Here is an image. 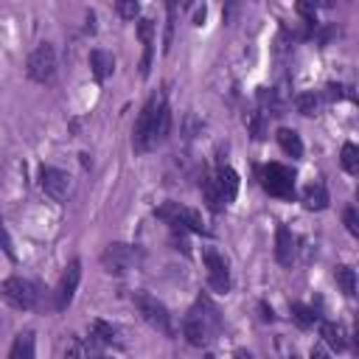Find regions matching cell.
<instances>
[{
  "instance_id": "6da1fadb",
  "label": "cell",
  "mask_w": 359,
  "mask_h": 359,
  "mask_svg": "<svg viewBox=\"0 0 359 359\" xmlns=\"http://www.w3.org/2000/svg\"><path fill=\"white\" fill-rule=\"evenodd\" d=\"M216 328H219V314H216V309H213L208 300H199V306L191 309V311L185 314V320H182V334H185V339H188L191 345H196V348L208 345L210 337L216 334Z\"/></svg>"
},
{
  "instance_id": "7a4b0ae2",
  "label": "cell",
  "mask_w": 359,
  "mask_h": 359,
  "mask_svg": "<svg viewBox=\"0 0 359 359\" xmlns=\"http://www.w3.org/2000/svg\"><path fill=\"white\" fill-rule=\"evenodd\" d=\"M135 306H137V311L143 314V320L151 325V328H157L160 334H165V337H174V325H171V314H168V309L157 300V297H151V294H146V292H135Z\"/></svg>"
},
{
  "instance_id": "3957f363",
  "label": "cell",
  "mask_w": 359,
  "mask_h": 359,
  "mask_svg": "<svg viewBox=\"0 0 359 359\" xmlns=\"http://www.w3.org/2000/svg\"><path fill=\"white\" fill-rule=\"evenodd\" d=\"M261 185L266 194L278 196V199H294V174L280 165V163H269L261 171Z\"/></svg>"
},
{
  "instance_id": "277c9868",
  "label": "cell",
  "mask_w": 359,
  "mask_h": 359,
  "mask_svg": "<svg viewBox=\"0 0 359 359\" xmlns=\"http://www.w3.org/2000/svg\"><path fill=\"white\" fill-rule=\"evenodd\" d=\"M56 76V50L50 42H42L28 56V79L36 84H48Z\"/></svg>"
},
{
  "instance_id": "5b68a950",
  "label": "cell",
  "mask_w": 359,
  "mask_h": 359,
  "mask_svg": "<svg viewBox=\"0 0 359 359\" xmlns=\"http://www.w3.org/2000/svg\"><path fill=\"white\" fill-rule=\"evenodd\" d=\"M157 216L165 219L171 227H185V230H194V233H208L205 222H202V213L194 210V208H185L180 202H165L157 208Z\"/></svg>"
},
{
  "instance_id": "8992f818",
  "label": "cell",
  "mask_w": 359,
  "mask_h": 359,
  "mask_svg": "<svg viewBox=\"0 0 359 359\" xmlns=\"http://www.w3.org/2000/svg\"><path fill=\"white\" fill-rule=\"evenodd\" d=\"M0 297H3L8 306H14V309H34L39 292H36V286H34L31 280L14 275V278H6V280L0 283Z\"/></svg>"
},
{
  "instance_id": "52a82bcc",
  "label": "cell",
  "mask_w": 359,
  "mask_h": 359,
  "mask_svg": "<svg viewBox=\"0 0 359 359\" xmlns=\"http://www.w3.org/2000/svg\"><path fill=\"white\" fill-rule=\"evenodd\" d=\"M137 250L132 247V244H109L104 252H101V264H104V269L107 272H112V275H123L132 264H137Z\"/></svg>"
},
{
  "instance_id": "ba28073f",
  "label": "cell",
  "mask_w": 359,
  "mask_h": 359,
  "mask_svg": "<svg viewBox=\"0 0 359 359\" xmlns=\"http://www.w3.org/2000/svg\"><path fill=\"white\" fill-rule=\"evenodd\" d=\"M202 261H205L208 283L213 286V292H230V269H227V261L216 250H205L202 252Z\"/></svg>"
},
{
  "instance_id": "9c48e42d",
  "label": "cell",
  "mask_w": 359,
  "mask_h": 359,
  "mask_svg": "<svg viewBox=\"0 0 359 359\" xmlns=\"http://www.w3.org/2000/svg\"><path fill=\"white\" fill-rule=\"evenodd\" d=\"M79 280H81V261H70L67 269H65V275H62V280H59V286H56V309L59 311H65L73 303L76 289H79Z\"/></svg>"
},
{
  "instance_id": "30bf717a",
  "label": "cell",
  "mask_w": 359,
  "mask_h": 359,
  "mask_svg": "<svg viewBox=\"0 0 359 359\" xmlns=\"http://www.w3.org/2000/svg\"><path fill=\"white\" fill-rule=\"evenodd\" d=\"M39 185H42V191H45L50 199H56V202L67 199V194H70V177H67L65 171H59V168H50V165L39 168Z\"/></svg>"
},
{
  "instance_id": "8fae6325",
  "label": "cell",
  "mask_w": 359,
  "mask_h": 359,
  "mask_svg": "<svg viewBox=\"0 0 359 359\" xmlns=\"http://www.w3.org/2000/svg\"><path fill=\"white\" fill-rule=\"evenodd\" d=\"M160 101H163V98H149L146 107L140 109L137 123H135V132H132V146H135V151H149V129H151V118H154Z\"/></svg>"
},
{
  "instance_id": "7c38bea8",
  "label": "cell",
  "mask_w": 359,
  "mask_h": 359,
  "mask_svg": "<svg viewBox=\"0 0 359 359\" xmlns=\"http://www.w3.org/2000/svg\"><path fill=\"white\" fill-rule=\"evenodd\" d=\"M168 132H171V109H168L165 101H160V107L151 118V129H149V149L160 146L168 137Z\"/></svg>"
},
{
  "instance_id": "4fadbf2b",
  "label": "cell",
  "mask_w": 359,
  "mask_h": 359,
  "mask_svg": "<svg viewBox=\"0 0 359 359\" xmlns=\"http://www.w3.org/2000/svg\"><path fill=\"white\" fill-rule=\"evenodd\" d=\"M216 188H219V196H222V202L224 205H230L233 199H236V194H238V174L230 168V165H222L219 171H216Z\"/></svg>"
},
{
  "instance_id": "5bb4252c",
  "label": "cell",
  "mask_w": 359,
  "mask_h": 359,
  "mask_svg": "<svg viewBox=\"0 0 359 359\" xmlns=\"http://www.w3.org/2000/svg\"><path fill=\"white\" fill-rule=\"evenodd\" d=\"M294 255H297V247H294V236L280 224L278 227V238H275V258H278V264H283V266H292V261H294Z\"/></svg>"
},
{
  "instance_id": "9a60e30c",
  "label": "cell",
  "mask_w": 359,
  "mask_h": 359,
  "mask_svg": "<svg viewBox=\"0 0 359 359\" xmlns=\"http://www.w3.org/2000/svg\"><path fill=\"white\" fill-rule=\"evenodd\" d=\"M90 342L93 345H118V328L112 323H107V320H93Z\"/></svg>"
},
{
  "instance_id": "2e32d148",
  "label": "cell",
  "mask_w": 359,
  "mask_h": 359,
  "mask_svg": "<svg viewBox=\"0 0 359 359\" xmlns=\"http://www.w3.org/2000/svg\"><path fill=\"white\" fill-rule=\"evenodd\" d=\"M90 67H93V76H95L98 81H104V79L112 76L115 59H112V53H107V50H93V53H90Z\"/></svg>"
},
{
  "instance_id": "e0dca14e",
  "label": "cell",
  "mask_w": 359,
  "mask_h": 359,
  "mask_svg": "<svg viewBox=\"0 0 359 359\" xmlns=\"http://www.w3.org/2000/svg\"><path fill=\"white\" fill-rule=\"evenodd\" d=\"M303 205H306L309 210H323V208H328V191H325V185H323V182H311V185L303 191Z\"/></svg>"
},
{
  "instance_id": "ac0fdd59",
  "label": "cell",
  "mask_w": 359,
  "mask_h": 359,
  "mask_svg": "<svg viewBox=\"0 0 359 359\" xmlns=\"http://www.w3.org/2000/svg\"><path fill=\"white\" fill-rule=\"evenodd\" d=\"M8 359H34V331H22L14 337Z\"/></svg>"
},
{
  "instance_id": "d6986e66",
  "label": "cell",
  "mask_w": 359,
  "mask_h": 359,
  "mask_svg": "<svg viewBox=\"0 0 359 359\" xmlns=\"http://www.w3.org/2000/svg\"><path fill=\"white\" fill-rule=\"evenodd\" d=\"M278 143H280V149L289 154V157H303V140H300V135L294 132V129H278Z\"/></svg>"
},
{
  "instance_id": "ffe728a7",
  "label": "cell",
  "mask_w": 359,
  "mask_h": 359,
  "mask_svg": "<svg viewBox=\"0 0 359 359\" xmlns=\"http://www.w3.org/2000/svg\"><path fill=\"white\" fill-rule=\"evenodd\" d=\"M320 337H323L334 351H345V348H348L345 331H342V325H337V323H320Z\"/></svg>"
},
{
  "instance_id": "44dd1931",
  "label": "cell",
  "mask_w": 359,
  "mask_h": 359,
  "mask_svg": "<svg viewBox=\"0 0 359 359\" xmlns=\"http://www.w3.org/2000/svg\"><path fill=\"white\" fill-rule=\"evenodd\" d=\"M202 196H205V202H208V208L210 210H222L224 208V202H222V196H219V188H216V180L213 177H202Z\"/></svg>"
},
{
  "instance_id": "7402d4cb",
  "label": "cell",
  "mask_w": 359,
  "mask_h": 359,
  "mask_svg": "<svg viewBox=\"0 0 359 359\" xmlns=\"http://www.w3.org/2000/svg\"><path fill=\"white\" fill-rule=\"evenodd\" d=\"M337 283L342 286V292H345L348 297L356 294V272H353L351 266H337Z\"/></svg>"
},
{
  "instance_id": "603a6c76",
  "label": "cell",
  "mask_w": 359,
  "mask_h": 359,
  "mask_svg": "<svg viewBox=\"0 0 359 359\" xmlns=\"http://www.w3.org/2000/svg\"><path fill=\"white\" fill-rule=\"evenodd\" d=\"M292 320H294L300 328H309V325L317 323V314H314V309H309V306H303V303H292Z\"/></svg>"
},
{
  "instance_id": "cb8c5ba5",
  "label": "cell",
  "mask_w": 359,
  "mask_h": 359,
  "mask_svg": "<svg viewBox=\"0 0 359 359\" xmlns=\"http://www.w3.org/2000/svg\"><path fill=\"white\" fill-rule=\"evenodd\" d=\"M320 104H323V98H320L317 93H303V95H297V109H300L303 115H317V112H320Z\"/></svg>"
},
{
  "instance_id": "d4e9b609",
  "label": "cell",
  "mask_w": 359,
  "mask_h": 359,
  "mask_svg": "<svg viewBox=\"0 0 359 359\" xmlns=\"http://www.w3.org/2000/svg\"><path fill=\"white\" fill-rule=\"evenodd\" d=\"M342 168L348 171V174H356L359 171V149L353 146V143H345L342 146Z\"/></svg>"
},
{
  "instance_id": "484cf974",
  "label": "cell",
  "mask_w": 359,
  "mask_h": 359,
  "mask_svg": "<svg viewBox=\"0 0 359 359\" xmlns=\"http://www.w3.org/2000/svg\"><path fill=\"white\" fill-rule=\"evenodd\" d=\"M115 11H118L121 17H126V20H135L137 11H140V6H137V3H115Z\"/></svg>"
},
{
  "instance_id": "4316f807",
  "label": "cell",
  "mask_w": 359,
  "mask_h": 359,
  "mask_svg": "<svg viewBox=\"0 0 359 359\" xmlns=\"http://www.w3.org/2000/svg\"><path fill=\"white\" fill-rule=\"evenodd\" d=\"M345 227H348V233L351 236H359V219H356V210L353 208H345Z\"/></svg>"
},
{
  "instance_id": "83f0119b",
  "label": "cell",
  "mask_w": 359,
  "mask_h": 359,
  "mask_svg": "<svg viewBox=\"0 0 359 359\" xmlns=\"http://www.w3.org/2000/svg\"><path fill=\"white\" fill-rule=\"evenodd\" d=\"M0 247H3L6 255H14V252H11V238H8V230H6V224H3V219H0Z\"/></svg>"
},
{
  "instance_id": "f1b7e54d",
  "label": "cell",
  "mask_w": 359,
  "mask_h": 359,
  "mask_svg": "<svg viewBox=\"0 0 359 359\" xmlns=\"http://www.w3.org/2000/svg\"><path fill=\"white\" fill-rule=\"evenodd\" d=\"M261 115H250V129H252L255 137H264V121H261Z\"/></svg>"
},
{
  "instance_id": "f546056e",
  "label": "cell",
  "mask_w": 359,
  "mask_h": 359,
  "mask_svg": "<svg viewBox=\"0 0 359 359\" xmlns=\"http://www.w3.org/2000/svg\"><path fill=\"white\" fill-rule=\"evenodd\" d=\"M311 359H331V356L323 348H311Z\"/></svg>"
},
{
  "instance_id": "4dcf8cb0",
  "label": "cell",
  "mask_w": 359,
  "mask_h": 359,
  "mask_svg": "<svg viewBox=\"0 0 359 359\" xmlns=\"http://www.w3.org/2000/svg\"><path fill=\"white\" fill-rule=\"evenodd\" d=\"M236 359H252V353H247V351H238V353H236Z\"/></svg>"
},
{
  "instance_id": "1f68e13d",
  "label": "cell",
  "mask_w": 359,
  "mask_h": 359,
  "mask_svg": "<svg viewBox=\"0 0 359 359\" xmlns=\"http://www.w3.org/2000/svg\"><path fill=\"white\" fill-rule=\"evenodd\" d=\"M289 359H297V356H289Z\"/></svg>"
}]
</instances>
